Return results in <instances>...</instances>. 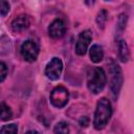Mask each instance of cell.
<instances>
[{"mask_svg": "<svg viewBox=\"0 0 134 134\" xmlns=\"http://www.w3.org/2000/svg\"><path fill=\"white\" fill-rule=\"evenodd\" d=\"M112 115V107L108 98L102 97L96 104L93 117V127L95 130H103L109 122Z\"/></svg>", "mask_w": 134, "mask_h": 134, "instance_id": "cell-1", "label": "cell"}, {"mask_svg": "<svg viewBox=\"0 0 134 134\" xmlns=\"http://www.w3.org/2000/svg\"><path fill=\"white\" fill-rule=\"evenodd\" d=\"M107 83V76L103 68L100 67H91L87 72V87L94 93H99Z\"/></svg>", "mask_w": 134, "mask_h": 134, "instance_id": "cell-2", "label": "cell"}, {"mask_svg": "<svg viewBox=\"0 0 134 134\" xmlns=\"http://www.w3.org/2000/svg\"><path fill=\"white\" fill-rule=\"evenodd\" d=\"M109 74H110V91L112 97L116 99L119 94L120 88L122 86L124 77L119 65L114 61H111L109 63Z\"/></svg>", "mask_w": 134, "mask_h": 134, "instance_id": "cell-3", "label": "cell"}, {"mask_svg": "<svg viewBox=\"0 0 134 134\" xmlns=\"http://www.w3.org/2000/svg\"><path fill=\"white\" fill-rule=\"evenodd\" d=\"M50 103L55 108H63L67 105L69 99V92L64 86H57L49 95Z\"/></svg>", "mask_w": 134, "mask_h": 134, "instance_id": "cell-4", "label": "cell"}, {"mask_svg": "<svg viewBox=\"0 0 134 134\" xmlns=\"http://www.w3.org/2000/svg\"><path fill=\"white\" fill-rule=\"evenodd\" d=\"M20 51H21L22 58L25 61L31 63V62H35L39 55V46L35 41L27 40L23 42V44L21 45Z\"/></svg>", "mask_w": 134, "mask_h": 134, "instance_id": "cell-5", "label": "cell"}, {"mask_svg": "<svg viewBox=\"0 0 134 134\" xmlns=\"http://www.w3.org/2000/svg\"><path fill=\"white\" fill-rule=\"evenodd\" d=\"M63 70V62L60 58H52L45 67V75L51 80L57 81L60 79Z\"/></svg>", "mask_w": 134, "mask_h": 134, "instance_id": "cell-6", "label": "cell"}, {"mask_svg": "<svg viewBox=\"0 0 134 134\" xmlns=\"http://www.w3.org/2000/svg\"><path fill=\"white\" fill-rule=\"evenodd\" d=\"M92 41V34L90 30H84L80 34L76 44H75V53L77 55H84Z\"/></svg>", "mask_w": 134, "mask_h": 134, "instance_id": "cell-7", "label": "cell"}, {"mask_svg": "<svg viewBox=\"0 0 134 134\" xmlns=\"http://www.w3.org/2000/svg\"><path fill=\"white\" fill-rule=\"evenodd\" d=\"M66 31L65 23L62 19H54L48 26V35L52 39H60Z\"/></svg>", "mask_w": 134, "mask_h": 134, "instance_id": "cell-8", "label": "cell"}, {"mask_svg": "<svg viewBox=\"0 0 134 134\" xmlns=\"http://www.w3.org/2000/svg\"><path fill=\"white\" fill-rule=\"evenodd\" d=\"M29 25H30V18L28 15H25V14L15 17L10 24L12 29L16 32H20V31L28 28Z\"/></svg>", "mask_w": 134, "mask_h": 134, "instance_id": "cell-9", "label": "cell"}, {"mask_svg": "<svg viewBox=\"0 0 134 134\" xmlns=\"http://www.w3.org/2000/svg\"><path fill=\"white\" fill-rule=\"evenodd\" d=\"M117 55H118V59L124 63L128 62L130 59L129 47L124 39H119L117 41Z\"/></svg>", "mask_w": 134, "mask_h": 134, "instance_id": "cell-10", "label": "cell"}, {"mask_svg": "<svg viewBox=\"0 0 134 134\" xmlns=\"http://www.w3.org/2000/svg\"><path fill=\"white\" fill-rule=\"evenodd\" d=\"M90 59L93 63H99L104 59L103 47L98 44H94L90 48Z\"/></svg>", "mask_w": 134, "mask_h": 134, "instance_id": "cell-11", "label": "cell"}, {"mask_svg": "<svg viewBox=\"0 0 134 134\" xmlns=\"http://www.w3.org/2000/svg\"><path fill=\"white\" fill-rule=\"evenodd\" d=\"M12 118H13V112L10 108L4 102L0 103V120L7 121Z\"/></svg>", "mask_w": 134, "mask_h": 134, "instance_id": "cell-12", "label": "cell"}, {"mask_svg": "<svg viewBox=\"0 0 134 134\" xmlns=\"http://www.w3.org/2000/svg\"><path fill=\"white\" fill-rule=\"evenodd\" d=\"M108 20V12L106 9H100L96 16V23L100 29H103Z\"/></svg>", "mask_w": 134, "mask_h": 134, "instance_id": "cell-13", "label": "cell"}, {"mask_svg": "<svg viewBox=\"0 0 134 134\" xmlns=\"http://www.w3.org/2000/svg\"><path fill=\"white\" fill-rule=\"evenodd\" d=\"M54 134H69V126L65 121H59L53 128Z\"/></svg>", "mask_w": 134, "mask_h": 134, "instance_id": "cell-14", "label": "cell"}, {"mask_svg": "<svg viewBox=\"0 0 134 134\" xmlns=\"http://www.w3.org/2000/svg\"><path fill=\"white\" fill-rule=\"evenodd\" d=\"M0 134H18V127L15 124L4 125L0 129Z\"/></svg>", "mask_w": 134, "mask_h": 134, "instance_id": "cell-15", "label": "cell"}, {"mask_svg": "<svg viewBox=\"0 0 134 134\" xmlns=\"http://www.w3.org/2000/svg\"><path fill=\"white\" fill-rule=\"evenodd\" d=\"M127 20H128L127 15H125V14L119 15V17L117 19V29L119 30V32H121L125 29L126 24H127Z\"/></svg>", "mask_w": 134, "mask_h": 134, "instance_id": "cell-16", "label": "cell"}, {"mask_svg": "<svg viewBox=\"0 0 134 134\" xmlns=\"http://www.w3.org/2000/svg\"><path fill=\"white\" fill-rule=\"evenodd\" d=\"M10 9V4L7 2V1H3V0H0V15L1 16H6L8 14Z\"/></svg>", "mask_w": 134, "mask_h": 134, "instance_id": "cell-17", "label": "cell"}, {"mask_svg": "<svg viewBox=\"0 0 134 134\" xmlns=\"http://www.w3.org/2000/svg\"><path fill=\"white\" fill-rule=\"evenodd\" d=\"M7 75V66L4 62L0 61V83L5 80Z\"/></svg>", "mask_w": 134, "mask_h": 134, "instance_id": "cell-18", "label": "cell"}, {"mask_svg": "<svg viewBox=\"0 0 134 134\" xmlns=\"http://www.w3.org/2000/svg\"><path fill=\"white\" fill-rule=\"evenodd\" d=\"M89 122H90V119L88 116H82L80 119H79V125L82 127V128H87L89 126Z\"/></svg>", "mask_w": 134, "mask_h": 134, "instance_id": "cell-19", "label": "cell"}, {"mask_svg": "<svg viewBox=\"0 0 134 134\" xmlns=\"http://www.w3.org/2000/svg\"><path fill=\"white\" fill-rule=\"evenodd\" d=\"M25 134H40L38 131H36V130H29V131H27Z\"/></svg>", "mask_w": 134, "mask_h": 134, "instance_id": "cell-20", "label": "cell"}]
</instances>
